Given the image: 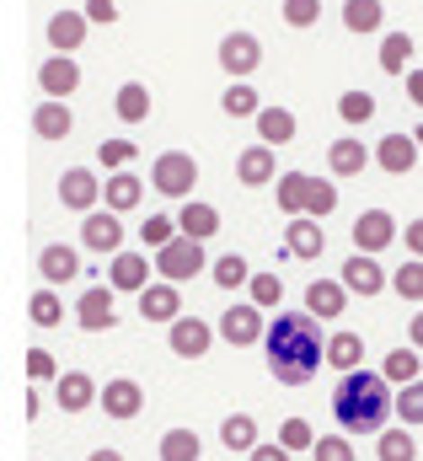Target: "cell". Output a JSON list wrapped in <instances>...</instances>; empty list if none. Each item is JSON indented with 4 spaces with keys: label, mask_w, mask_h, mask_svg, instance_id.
Instances as JSON below:
<instances>
[{
    "label": "cell",
    "mask_w": 423,
    "mask_h": 461,
    "mask_svg": "<svg viewBox=\"0 0 423 461\" xmlns=\"http://www.w3.org/2000/svg\"><path fill=\"white\" fill-rule=\"evenodd\" d=\"M317 322L321 317H311V312H279L268 322L263 354H268V370L279 386H306V381H317V365H327V339Z\"/></svg>",
    "instance_id": "1"
},
{
    "label": "cell",
    "mask_w": 423,
    "mask_h": 461,
    "mask_svg": "<svg viewBox=\"0 0 423 461\" xmlns=\"http://www.w3.org/2000/svg\"><path fill=\"white\" fill-rule=\"evenodd\" d=\"M397 413V397H392V381L381 370H348L332 392V419L343 435H381Z\"/></svg>",
    "instance_id": "2"
},
{
    "label": "cell",
    "mask_w": 423,
    "mask_h": 461,
    "mask_svg": "<svg viewBox=\"0 0 423 461\" xmlns=\"http://www.w3.org/2000/svg\"><path fill=\"white\" fill-rule=\"evenodd\" d=\"M150 188L166 194V199H194V188H199V161H194L188 150H161V156L150 161Z\"/></svg>",
    "instance_id": "3"
},
{
    "label": "cell",
    "mask_w": 423,
    "mask_h": 461,
    "mask_svg": "<svg viewBox=\"0 0 423 461\" xmlns=\"http://www.w3.org/2000/svg\"><path fill=\"white\" fill-rule=\"evenodd\" d=\"M204 268H210V258H204V241H194V236H177V241H166L156 252V274L172 279V285H183V279H194Z\"/></svg>",
    "instance_id": "4"
},
{
    "label": "cell",
    "mask_w": 423,
    "mask_h": 461,
    "mask_svg": "<svg viewBox=\"0 0 423 461\" xmlns=\"http://www.w3.org/2000/svg\"><path fill=\"white\" fill-rule=\"evenodd\" d=\"M220 339L230 348H252L268 339V317H263V306L257 301H241V306H230L225 317H220Z\"/></svg>",
    "instance_id": "5"
},
{
    "label": "cell",
    "mask_w": 423,
    "mask_h": 461,
    "mask_svg": "<svg viewBox=\"0 0 423 461\" xmlns=\"http://www.w3.org/2000/svg\"><path fill=\"white\" fill-rule=\"evenodd\" d=\"M103 188L107 183L92 167H65V172H59V204H65V210H81V215L103 210Z\"/></svg>",
    "instance_id": "6"
},
{
    "label": "cell",
    "mask_w": 423,
    "mask_h": 461,
    "mask_svg": "<svg viewBox=\"0 0 423 461\" xmlns=\"http://www.w3.org/2000/svg\"><path fill=\"white\" fill-rule=\"evenodd\" d=\"M338 274H343L348 295H359V301H375L381 290H392V274H386V268L375 263V252H354V258H348V263H343Z\"/></svg>",
    "instance_id": "7"
},
{
    "label": "cell",
    "mask_w": 423,
    "mask_h": 461,
    "mask_svg": "<svg viewBox=\"0 0 423 461\" xmlns=\"http://www.w3.org/2000/svg\"><path fill=\"white\" fill-rule=\"evenodd\" d=\"M257 65H263V43H257L252 32H225V38H220V70H225L230 81H247Z\"/></svg>",
    "instance_id": "8"
},
{
    "label": "cell",
    "mask_w": 423,
    "mask_h": 461,
    "mask_svg": "<svg viewBox=\"0 0 423 461\" xmlns=\"http://www.w3.org/2000/svg\"><path fill=\"white\" fill-rule=\"evenodd\" d=\"M81 247L86 252H107V258H118L123 252V221L112 215V210H92V215H81Z\"/></svg>",
    "instance_id": "9"
},
{
    "label": "cell",
    "mask_w": 423,
    "mask_h": 461,
    "mask_svg": "<svg viewBox=\"0 0 423 461\" xmlns=\"http://www.w3.org/2000/svg\"><path fill=\"white\" fill-rule=\"evenodd\" d=\"M112 285H86L81 290V301H76V322L86 328V333H107V328H118V312H112Z\"/></svg>",
    "instance_id": "10"
},
{
    "label": "cell",
    "mask_w": 423,
    "mask_h": 461,
    "mask_svg": "<svg viewBox=\"0 0 423 461\" xmlns=\"http://www.w3.org/2000/svg\"><path fill=\"white\" fill-rule=\"evenodd\" d=\"M214 333H220V328H210L204 317H177V322L166 328V344H172L177 359H204L210 344H214Z\"/></svg>",
    "instance_id": "11"
},
{
    "label": "cell",
    "mask_w": 423,
    "mask_h": 461,
    "mask_svg": "<svg viewBox=\"0 0 423 461\" xmlns=\"http://www.w3.org/2000/svg\"><path fill=\"white\" fill-rule=\"evenodd\" d=\"M76 86H81V65H76L70 54H54V59L38 65V92H43L49 103H65Z\"/></svg>",
    "instance_id": "12"
},
{
    "label": "cell",
    "mask_w": 423,
    "mask_h": 461,
    "mask_svg": "<svg viewBox=\"0 0 423 461\" xmlns=\"http://www.w3.org/2000/svg\"><path fill=\"white\" fill-rule=\"evenodd\" d=\"M150 274H156V263L145 252H118L112 268H107V285L123 290V295H145L150 290Z\"/></svg>",
    "instance_id": "13"
},
{
    "label": "cell",
    "mask_w": 423,
    "mask_h": 461,
    "mask_svg": "<svg viewBox=\"0 0 423 461\" xmlns=\"http://www.w3.org/2000/svg\"><path fill=\"white\" fill-rule=\"evenodd\" d=\"M418 150H423V145L413 140V129H408V134L397 129V134H386V140L375 145V167H381V172H392V177H408V172L418 167Z\"/></svg>",
    "instance_id": "14"
},
{
    "label": "cell",
    "mask_w": 423,
    "mask_h": 461,
    "mask_svg": "<svg viewBox=\"0 0 423 461\" xmlns=\"http://www.w3.org/2000/svg\"><path fill=\"white\" fill-rule=\"evenodd\" d=\"M348 236H354V252H386V247L397 241V221H392L386 210H364Z\"/></svg>",
    "instance_id": "15"
},
{
    "label": "cell",
    "mask_w": 423,
    "mask_h": 461,
    "mask_svg": "<svg viewBox=\"0 0 423 461\" xmlns=\"http://www.w3.org/2000/svg\"><path fill=\"white\" fill-rule=\"evenodd\" d=\"M86 27H92L86 11H54L43 32H49V49H54V54H76V49L86 43Z\"/></svg>",
    "instance_id": "16"
},
{
    "label": "cell",
    "mask_w": 423,
    "mask_h": 461,
    "mask_svg": "<svg viewBox=\"0 0 423 461\" xmlns=\"http://www.w3.org/2000/svg\"><path fill=\"white\" fill-rule=\"evenodd\" d=\"M54 402H59L65 413H86L92 402H103V392H97V381H92L86 370H65V375L54 381Z\"/></svg>",
    "instance_id": "17"
},
{
    "label": "cell",
    "mask_w": 423,
    "mask_h": 461,
    "mask_svg": "<svg viewBox=\"0 0 423 461\" xmlns=\"http://www.w3.org/2000/svg\"><path fill=\"white\" fill-rule=\"evenodd\" d=\"M236 177L247 188H274L279 183V167H274V145H247L236 156Z\"/></svg>",
    "instance_id": "18"
},
{
    "label": "cell",
    "mask_w": 423,
    "mask_h": 461,
    "mask_svg": "<svg viewBox=\"0 0 423 461\" xmlns=\"http://www.w3.org/2000/svg\"><path fill=\"white\" fill-rule=\"evenodd\" d=\"M76 274H81V252H76V247L54 241V247H43V252H38V279H43V285H54V290H59V285H70Z\"/></svg>",
    "instance_id": "19"
},
{
    "label": "cell",
    "mask_w": 423,
    "mask_h": 461,
    "mask_svg": "<svg viewBox=\"0 0 423 461\" xmlns=\"http://www.w3.org/2000/svg\"><path fill=\"white\" fill-rule=\"evenodd\" d=\"M140 317H145V322H166V328H172V322L183 317V295H177V285H172V279L150 285V290L140 295Z\"/></svg>",
    "instance_id": "20"
},
{
    "label": "cell",
    "mask_w": 423,
    "mask_h": 461,
    "mask_svg": "<svg viewBox=\"0 0 423 461\" xmlns=\"http://www.w3.org/2000/svg\"><path fill=\"white\" fill-rule=\"evenodd\" d=\"M140 408H145L140 381H129V375H112V381H103V413H107V419H134Z\"/></svg>",
    "instance_id": "21"
},
{
    "label": "cell",
    "mask_w": 423,
    "mask_h": 461,
    "mask_svg": "<svg viewBox=\"0 0 423 461\" xmlns=\"http://www.w3.org/2000/svg\"><path fill=\"white\" fill-rule=\"evenodd\" d=\"M70 129H76V113H70V103H49V97H43V103L32 108V134H38V140L59 145Z\"/></svg>",
    "instance_id": "22"
},
{
    "label": "cell",
    "mask_w": 423,
    "mask_h": 461,
    "mask_svg": "<svg viewBox=\"0 0 423 461\" xmlns=\"http://www.w3.org/2000/svg\"><path fill=\"white\" fill-rule=\"evenodd\" d=\"M274 204L295 221V215H306V204H311V172H279V183H274Z\"/></svg>",
    "instance_id": "23"
},
{
    "label": "cell",
    "mask_w": 423,
    "mask_h": 461,
    "mask_svg": "<svg viewBox=\"0 0 423 461\" xmlns=\"http://www.w3.org/2000/svg\"><path fill=\"white\" fill-rule=\"evenodd\" d=\"M348 306V285L343 279H311L306 285V312L311 317H343Z\"/></svg>",
    "instance_id": "24"
},
{
    "label": "cell",
    "mask_w": 423,
    "mask_h": 461,
    "mask_svg": "<svg viewBox=\"0 0 423 461\" xmlns=\"http://www.w3.org/2000/svg\"><path fill=\"white\" fill-rule=\"evenodd\" d=\"M364 167H370V150H364L359 140H348V134H343V140H332V145H327V172H332V177H359Z\"/></svg>",
    "instance_id": "25"
},
{
    "label": "cell",
    "mask_w": 423,
    "mask_h": 461,
    "mask_svg": "<svg viewBox=\"0 0 423 461\" xmlns=\"http://www.w3.org/2000/svg\"><path fill=\"white\" fill-rule=\"evenodd\" d=\"M252 123H257V140H263V145H274V150H279V145H290V140H295V129H301L295 113H290V108H279V103H268Z\"/></svg>",
    "instance_id": "26"
},
{
    "label": "cell",
    "mask_w": 423,
    "mask_h": 461,
    "mask_svg": "<svg viewBox=\"0 0 423 461\" xmlns=\"http://www.w3.org/2000/svg\"><path fill=\"white\" fill-rule=\"evenodd\" d=\"M177 226H183V236H194V241H210L214 230H220V210H214V204H204V199H183Z\"/></svg>",
    "instance_id": "27"
},
{
    "label": "cell",
    "mask_w": 423,
    "mask_h": 461,
    "mask_svg": "<svg viewBox=\"0 0 423 461\" xmlns=\"http://www.w3.org/2000/svg\"><path fill=\"white\" fill-rule=\"evenodd\" d=\"M423 348H392V354H386V359H381V375H386V381H392V386H413V381H423V359H418Z\"/></svg>",
    "instance_id": "28"
},
{
    "label": "cell",
    "mask_w": 423,
    "mask_h": 461,
    "mask_svg": "<svg viewBox=\"0 0 423 461\" xmlns=\"http://www.w3.org/2000/svg\"><path fill=\"white\" fill-rule=\"evenodd\" d=\"M284 247H290L295 258H321V247H327L321 221H311V215H295V221L284 226Z\"/></svg>",
    "instance_id": "29"
},
{
    "label": "cell",
    "mask_w": 423,
    "mask_h": 461,
    "mask_svg": "<svg viewBox=\"0 0 423 461\" xmlns=\"http://www.w3.org/2000/svg\"><path fill=\"white\" fill-rule=\"evenodd\" d=\"M140 199H145V183H140L134 172H112V177H107V188H103V204L112 210V215H129V210H134Z\"/></svg>",
    "instance_id": "30"
},
{
    "label": "cell",
    "mask_w": 423,
    "mask_h": 461,
    "mask_svg": "<svg viewBox=\"0 0 423 461\" xmlns=\"http://www.w3.org/2000/svg\"><path fill=\"white\" fill-rule=\"evenodd\" d=\"M359 359H364V339H359L354 328H338V333L327 339V365H332V370L348 375V370H359Z\"/></svg>",
    "instance_id": "31"
},
{
    "label": "cell",
    "mask_w": 423,
    "mask_h": 461,
    "mask_svg": "<svg viewBox=\"0 0 423 461\" xmlns=\"http://www.w3.org/2000/svg\"><path fill=\"white\" fill-rule=\"evenodd\" d=\"M220 446L225 451H257V419L252 413H225L220 419Z\"/></svg>",
    "instance_id": "32"
},
{
    "label": "cell",
    "mask_w": 423,
    "mask_h": 461,
    "mask_svg": "<svg viewBox=\"0 0 423 461\" xmlns=\"http://www.w3.org/2000/svg\"><path fill=\"white\" fill-rule=\"evenodd\" d=\"M112 113L123 118V123H145L150 118V86L145 81H123L118 97H112Z\"/></svg>",
    "instance_id": "33"
},
{
    "label": "cell",
    "mask_w": 423,
    "mask_h": 461,
    "mask_svg": "<svg viewBox=\"0 0 423 461\" xmlns=\"http://www.w3.org/2000/svg\"><path fill=\"white\" fill-rule=\"evenodd\" d=\"M381 70L397 76V81L413 70V38H408V32H386V38H381Z\"/></svg>",
    "instance_id": "34"
},
{
    "label": "cell",
    "mask_w": 423,
    "mask_h": 461,
    "mask_svg": "<svg viewBox=\"0 0 423 461\" xmlns=\"http://www.w3.org/2000/svg\"><path fill=\"white\" fill-rule=\"evenodd\" d=\"M381 22H386V5L381 0H343V27L348 32H381Z\"/></svg>",
    "instance_id": "35"
},
{
    "label": "cell",
    "mask_w": 423,
    "mask_h": 461,
    "mask_svg": "<svg viewBox=\"0 0 423 461\" xmlns=\"http://www.w3.org/2000/svg\"><path fill=\"white\" fill-rule=\"evenodd\" d=\"M423 440L408 435V424H397V429H381V440H375V456L381 461H418Z\"/></svg>",
    "instance_id": "36"
},
{
    "label": "cell",
    "mask_w": 423,
    "mask_h": 461,
    "mask_svg": "<svg viewBox=\"0 0 423 461\" xmlns=\"http://www.w3.org/2000/svg\"><path fill=\"white\" fill-rule=\"evenodd\" d=\"M27 317H32L38 328H59V322H65V301H59V290H54V285L32 290V295H27Z\"/></svg>",
    "instance_id": "37"
},
{
    "label": "cell",
    "mask_w": 423,
    "mask_h": 461,
    "mask_svg": "<svg viewBox=\"0 0 423 461\" xmlns=\"http://www.w3.org/2000/svg\"><path fill=\"white\" fill-rule=\"evenodd\" d=\"M204 456V440L194 429H166L161 435V461H199Z\"/></svg>",
    "instance_id": "38"
},
{
    "label": "cell",
    "mask_w": 423,
    "mask_h": 461,
    "mask_svg": "<svg viewBox=\"0 0 423 461\" xmlns=\"http://www.w3.org/2000/svg\"><path fill=\"white\" fill-rule=\"evenodd\" d=\"M220 108H225L230 118H257V113H263V97H257L247 81H230V86H225V97H220Z\"/></svg>",
    "instance_id": "39"
},
{
    "label": "cell",
    "mask_w": 423,
    "mask_h": 461,
    "mask_svg": "<svg viewBox=\"0 0 423 461\" xmlns=\"http://www.w3.org/2000/svg\"><path fill=\"white\" fill-rule=\"evenodd\" d=\"M214 285L220 290H236V285H252V268H247V258L241 252H225V258H214Z\"/></svg>",
    "instance_id": "40"
},
{
    "label": "cell",
    "mask_w": 423,
    "mask_h": 461,
    "mask_svg": "<svg viewBox=\"0 0 423 461\" xmlns=\"http://www.w3.org/2000/svg\"><path fill=\"white\" fill-rule=\"evenodd\" d=\"M392 290L402 295V301H413V306H423V258H408L397 274H392Z\"/></svg>",
    "instance_id": "41"
},
{
    "label": "cell",
    "mask_w": 423,
    "mask_h": 461,
    "mask_svg": "<svg viewBox=\"0 0 423 461\" xmlns=\"http://www.w3.org/2000/svg\"><path fill=\"white\" fill-rule=\"evenodd\" d=\"M140 156V145L134 140H103L97 145V161H103V172H129V161Z\"/></svg>",
    "instance_id": "42"
},
{
    "label": "cell",
    "mask_w": 423,
    "mask_h": 461,
    "mask_svg": "<svg viewBox=\"0 0 423 461\" xmlns=\"http://www.w3.org/2000/svg\"><path fill=\"white\" fill-rule=\"evenodd\" d=\"M338 118H343V123H370V118H375V97L359 92V86L343 92V97H338Z\"/></svg>",
    "instance_id": "43"
},
{
    "label": "cell",
    "mask_w": 423,
    "mask_h": 461,
    "mask_svg": "<svg viewBox=\"0 0 423 461\" xmlns=\"http://www.w3.org/2000/svg\"><path fill=\"white\" fill-rule=\"evenodd\" d=\"M177 236H183V226H177L172 215H150V221L140 226V241H145L150 252H161V247H166V241H177Z\"/></svg>",
    "instance_id": "44"
},
{
    "label": "cell",
    "mask_w": 423,
    "mask_h": 461,
    "mask_svg": "<svg viewBox=\"0 0 423 461\" xmlns=\"http://www.w3.org/2000/svg\"><path fill=\"white\" fill-rule=\"evenodd\" d=\"M279 16H284V27H295V32H306V27H317V16H321V0H284V5H279Z\"/></svg>",
    "instance_id": "45"
},
{
    "label": "cell",
    "mask_w": 423,
    "mask_h": 461,
    "mask_svg": "<svg viewBox=\"0 0 423 461\" xmlns=\"http://www.w3.org/2000/svg\"><path fill=\"white\" fill-rule=\"evenodd\" d=\"M338 210V188H332V177H311V204H306V215L311 221H327Z\"/></svg>",
    "instance_id": "46"
},
{
    "label": "cell",
    "mask_w": 423,
    "mask_h": 461,
    "mask_svg": "<svg viewBox=\"0 0 423 461\" xmlns=\"http://www.w3.org/2000/svg\"><path fill=\"white\" fill-rule=\"evenodd\" d=\"M252 301H257L263 312H274V306L284 301V279H279V274H252Z\"/></svg>",
    "instance_id": "47"
},
{
    "label": "cell",
    "mask_w": 423,
    "mask_h": 461,
    "mask_svg": "<svg viewBox=\"0 0 423 461\" xmlns=\"http://www.w3.org/2000/svg\"><path fill=\"white\" fill-rule=\"evenodd\" d=\"M279 440H284L290 451H311L321 435L311 429V424H306V419H284V424H279Z\"/></svg>",
    "instance_id": "48"
},
{
    "label": "cell",
    "mask_w": 423,
    "mask_h": 461,
    "mask_svg": "<svg viewBox=\"0 0 423 461\" xmlns=\"http://www.w3.org/2000/svg\"><path fill=\"white\" fill-rule=\"evenodd\" d=\"M397 419L413 429V424H423V381H413V386H402L397 392Z\"/></svg>",
    "instance_id": "49"
},
{
    "label": "cell",
    "mask_w": 423,
    "mask_h": 461,
    "mask_svg": "<svg viewBox=\"0 0 423 461\" xmlns=\"http://www.w3.org/2000/svg\"><path fill=\"white\" fill-rule=\"evenodd\" d=\"M311 461H354L348 435H321L317 446H311Z\"/></svg>",
    "instance_id": "50"
},
{
    "label": "cell",
    "mask_w": 423,
    "mask_h": 461,
    "mask_svg": "<svg viewBox=\"0 0 423 461\" xmlns=\"http://www.w3.org/2000/svg\"><path fill=\"white\" fill-rule=\"evenodd\" d=\"M27 375H32V381H59L65 370L54 365V354H49V348H27Z\"/></svg>",
    "instance_id": "51"
},
{
    "label": "cell",
    "mask_w": 423,
    "mask_h": 461,
    "mask_svg": "<svg viewBox=\"0 0 423 461\" xmlns=\"http://www.w3.org/2000/svg\"><path fill=\"white\" fill-rule=\"evenodd\" d=\"M86 16H92L97 27H107V22H118V0H86Z\"/></svg>",
    "instance_id": "52"
},
{
    "label": "cell",
    "mask_w": 423,
    "mask_h": 461,
    "mask_svg": "<svg viewBox=\"0 0 423 461\" xmlns=\"http://www.w3.org/2000/svg\"><path fill=\"white\" fill-rule=\"evenodd\" d=\"M295 451L284 446V440H274V446H257V451H247V461H290Z\"/></svg>",
    "instance_id": "53"
},
{
    "label": "cell",
    "mask_w": 423,
    "mask_h": 461,
    "mask_svg": "<svg viewBox=\"0 0 423 461\" xmlns=\"http://www.w3.org/2000/svg\"><path fill=\"white\" fill-rule=\"evenodd\" d=\"M402 241H408V252H413V258H423V215L402 226Z\"/></svg>",
    "instance_id": "54"
},
{
    "label": "cell",
    "mask_w": 423,
    "mask_h": 461,
    "mask_svg": "<svg viewBox=\"0 0 423 461\" xmlns=\"http://www.w3.org/2000/svg\"><path fill=\"white\" fill-rule=\"evenodd\" d=\"M402 86H408V103H418V108H423V70H408V76H402Z\"/></svg>",
    "instance_id": "55"
},
{
    "label": "cell",
    "mask_w": 423,
    "mask_h": 461,
    "mask_svg": "<svg viewBox=\"0 0 423 461\" xmlns=\"http://www.w3.org/2000/svg\"><path fill=\"white\" fill-rule=\"evenodd\" d=\"M408 344H413V348H423V312L413 317V322H408Z\"/></svg>",
    "instance_id": "56"
},
{
    "label": "cell",
    "mask_w": 423,
    "mask_h": 461,
    "mask_svg": "<svg viewBox=\"0 0 423 461\" xmlns=\"http://www.w3.org/2000/svg\"><path fill=\"white\" fill-rule=\"evenodd\" d=\"M86 461H123V451H112V446H103V451H92Z\"/></svg>",
    "instance_id": "57"
},
{
    "label": "cell",
    "mask_w": 423,
    "mask_h": 461,
    "mask_svg": "<svg viewBox=\"0 0 423 461\" xmlns=\"http://www.w3.org/2000/svg\"><path fill=\"white\" fill-rule=\"evenodd\" d=\"M413 140H418V145H423V123H418V129H413Z\"/></svg>",
    "instance_id": "58"
}]
</instances>
